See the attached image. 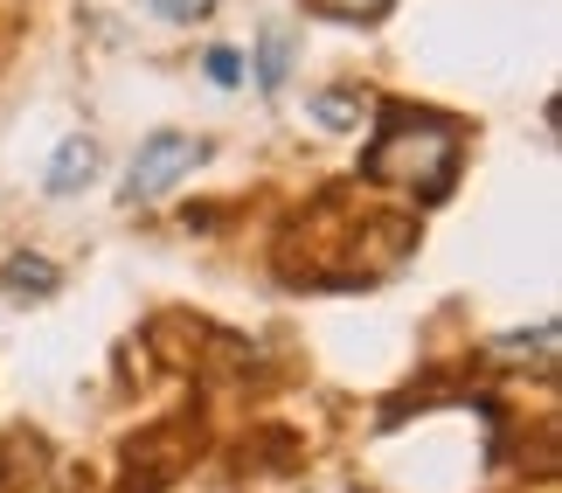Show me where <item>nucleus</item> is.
<instances>
[{
  "mask_svg": "<svg viewBox=\"0 0 562 493\" xmlns=\"http://www.w3.org/2000/svg\"><path fill=\"white\" fill-rule=\"evenodd\" d=\"M465 160V133L445 112H417V104H382V125L361 154V181L369 188H396L417 202H445Z\"/></svg>",
  "mask_w": 562,
  "mask_h": 493,
  "instance_id": "obj_1",
  "label": "nucleus"
},
{
  "mask_svg": "<svg viewBox=\"0 0 562 493\" xmlns=\"http://www.w3.org/2000/svg\"><path fill=\"white\" fill-rule=\"evenodd\" d=\"M146 348L167 369H188V376H244L257 355L244 334L215 327V320H194V313H154L146 320Z\"/></svg>",
  "mask_w": 562,
  "mask_h": 493,
  "instance_id": "obj_2",
  "label": "nucleus"
},
{
  "mask_svg": "<svg viewBox=\"0 0 562 493\" xmlns=\"http://www.w3.org/2000/svg\"><path fill=\"white\" fill-rule=\"evenodd\" d=\"M194 452H202V417H194V411H175V417L146 424L139 438H125V480H119V493H167L194 466Z\"/></svg>",
  "mask_w": 562,
  "mask_h": 493,
  "instance_id": "obj_3",
  "label": "nucleus"
},
{
  "mask_svg": "<svg viewBox=\"0 0 562 493\" xmlns=\"http://www.w3.org/2000/svg\"><path fill=\"white\" fill-rule=\"evenodd\" d=\"M202 160H209V139H194V133H154V139L133 154V167H125V209L167 202Z\"/></svg>",
  "mask_w": 562,
  "mask_h": 493,
  "instance_id": "obj_4",
  "label": "nucleus"
},
{
  "mask_svg": "<svg viewBox=\"0 0 562 493\" xmlns=\"http://www.w3.org/2000/svg\"><path fill=\"white\" fill-rule=\"evenodd\" d=\"M0 493H56V452L29 424L0 438Z\"/></svg>",
  "mask_w": 562,
  "mask_h": 493,
  "instance_id": "obj_5",
  "label": "nucleus"
},
{
  "mask_svg": "<svg viewBox=\"0 0 562 493\" xmlns=\"http://www.w3.org/2000/svg\"><path fill=\"white\" fill-rule=\"evenodd\" d=\"M292 49H299V29L292 21H265V29H257V91L265 98H278L285 91V77H292Z\"/></svg>",
  "mask_w": 562,
  "mask_h": 493,
  "instance_id": "obj_6",
  "label": "nucleus"
},
{
  "mask_svg": "<svg viewBox=\"0 0 562 493\" xmlns=\"http://www.w3.org/2000/svg\"><path fill=\"white\" fill-rule=\"evenodd\" d=\"M555 320H542L535 334H501L486 348V361H501V369H521V361H535V369H555Z\"/></svg>",
  "mask_w": 562,
  "mask_h": 493,
  "instance_id": "obj_7",
  "label": "nucleus"
},
{
  "mask_svg": "<svg viewBox=\"0 0 562 493\" xmlns=\"http://www.w3.org/2000/svg\"><path fill=\"white\" fill-rule=\"evenodd\" d=\"M236 459L257 466V473H292V466H299V438L285 432V424H265V432H250L244 445H236Z\"/></svg>",
  "mask_w": 562,
  "mask_h": 493,
  "instance_id": "obj_8",
  "label": "nucleus"
},
{
  "mask_svg": "<svg viewBox=\"0 0 562 493\" xmlns=\"http://www.w3.org/2000/svg\"><path fill=\"white\" fill-rule=\"evenodd\" d=\"M91 175H98V146L83 139V133H70V139L56 146V160H49V195H77Z\"/></svg>",
  "mask_w": 562,
  "mask_h": 493,
  "instance_id": "obj_9",
  "label": "nucleus"
},
{
  "mask_svg": "<svg viewBox=\"0 0 562 493\" xmlns=\"http://www.w3.org/2000/svg\"><path fill=\"white\" fill-rule=\"evenodd\" d=\"M0 285H8L14 299H49L63 285V271L49 265V257H35V250H14L8 265H0Z\"/></svg>",
  "mask_w": 562,
  "mask_h": 493,
  "instance_id": "obj_10",
  "label": "nucleus"
},
{
  "mask_svg": "<svg viewBox=\"0 0 562 493\" xmlns=\"http://www.w3.org/2000/svg\"><path fill=\"white\" fill-rule=\"evenodd\" d=\"M313 14H327V21H375L389 0H306Z\"/></svg>",
  "mask_w": 562,
  "mask_h": 493,
  "instance_id": "obj_11",
  "label": "nucleus"
},
{
  "mask_svg": "<svg viewBox=\"0 0 562 493\" xmlns=\"http://www.w3.org/2000/svg\"><path fill=\"white\" fill-rule=\"evenodd\" d=\"M160 21H209L215 14V0H146Z\"/></svg>",
  "mask_w": 562,
  "mask_h": 493,
  "instance_id": "obj_12",
  "label": "nucleus"
},
{
  "mask_svg": "<svg viewBox=\"0 0 562 493\" xmlns=\"http://www.w3.org/2000/svg\"><path fill=\"white\" fill-rule=\"evenodd\" d=\"M209 77L223 83V91H229V83H244V56H236V49H209Z\"/></svg>",
  "mask_w": 562,
  "mask_h": 493,
  "instance_id": "obj_13",
  "label": "nucleus"
}]
</instances>
